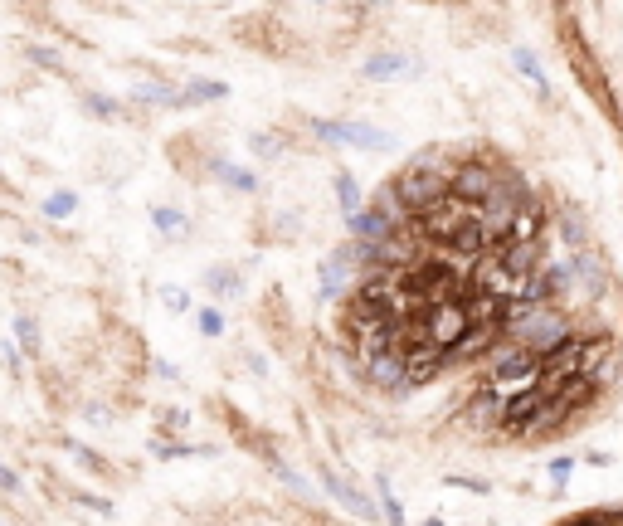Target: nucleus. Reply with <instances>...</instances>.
Listing matches in <instances>:
<instances>
[{"instance_id":"7","label":"nucleus","mask_w":623,"mask_h":526,"mask_svg":"<svg viewBox=\"0 0 623 526\" xmlns=\"http://www.w3.org/2000/svg\"><path fill=\"white\" fill-rule=\"evenodd\" d=\"M512 64H516V74H521V78H531V83H536L541 93H550L546 69H541V59H536V54H531L526 44H516V49H512Z\"/></svg>"},{"instance_id":"15","label":"nucleus","mask_w":623,"mask_h":526,"mask_svg":"<svg viewBox=\"0 0 623 526\" xmlns=\"http://www.w3.org/2000/svg\"><path fill=\"white\" fill-rule=\"evenodd\" d=\"M195 322H200V332H205V337H220V332H224V317L215 312V307H200V312H195Z\"/></svg>"},{"instance_id":"16","label":"nucleus","mask_w":623,"mask_h":526,"mask_svg":"<svg viewBox=\"0 0 623 526\" xmlns=\"http://www.w3.org/2000/svg\"><path fill=\"white\" fill-rule=\"evenodd\" d=\"M210 288H215V293H234V288H239V273H234V268H215V273H210Z\"/></svg>"},{"instance_id":"6","label":"nucleus","mask_w":623,"mask_h":526,"mask_svg":"<svg viewBox=\"0 0 623 526\" xmlns=\"http://www.w3.org/2000/svg\"><path fill=\"white\" fill-rule=\"evenodd\" d=\"M331 190H336V205H341V215L351 220L356 210H366V195H361V181L351 176V171H336L331 176Z\"/></svg>"},{"instance_id":"12","label":"nucleus","mask_w":623,"mask_h":526,"mask_svg":"<svg viewBox=\"0 0 623 526\" xmlns=\"http://www.w3.org/2000/svg\"><path fill=\"white\" fill-rule=\"evenodd\" d=\"M220 171H224V181H229L234 190H244V195H254V190H258L254 171H244V166H220Z\"/></svg>"},{"instance_id":"11","label":"nucleus","mask_w":623,"mask_h":526,"mask_svg":"<svg viewBox=\"0 0 623 526\" xmlns=\"http://www.w3.org/2000/svg\"><path fill=\"white\" fill-rule=\"evenodd\" d=\"M74 205H78L74 190H59V195L44 200V215H49V220H64V215H74Z\"/></svg>"},{"instance_id":"14","label":"nucleus","mask_w":623,"mask_h":526,"mask_svg":"<svg viewBox=\"0 0 623 526\" xmlns=\"http://www.w3.org/2000/svg\"><path fill=\"white\" fill-rule=\"evenodd\" d=\"M550 483H555V488H565V483H570V473H575V458H565V453H560V458H550Z\"/></svg>"},{"instance_id":"2","label":"nucleus","mask_w":623,"mask_h":526,"mask_svg":"<svg viewBox=\"0 0 623 526\" xmlns=\"http://www.w3.org/2000/svg\"><path fill=\"white\" fill-rule=\"evenodd\" d=\"M361 371L375 390H390V395H404L409 390V376H404V356L400 351H375V356H361Z\"/></svg>"},{"instance_id":"3","label":"nucleus","mask_w":623,"mask_h":526,"mask_svg":"<svg viewBox=\"0 0 623 526\" xmlns=\"http://www.w3.org/2000/svg\"><path fill=\"white\" fill-rule=\"evenodd\" d=\"M322 488H327L331 497H336V502L346 507V512H356L361 522H375V502H370V497H366L361 488H356V483H346L341 473H331V468H322Z\"/></svg>"},{"instance_id":"21","label":"nucleus","mask_w":623,"mask_h":526,"mask_svg":"<svg viewBox=\"0 0 623 526\" xmlns=\"http://www.w3.org/2000/svg\"><path fill=\"white\" fill-rule=\"evenodd\" d=\"M419 526H448V522H443V517H424V522H419Z\"/></svg>"},{"instance_id":"9","label":"nucleus","mask_w":623,"mask_h":526,"mask_svg":"<svg viewBox=\"0 0 623 526\" xmlns=\"http://www.w3.org/2000/svg\"><path fill=\"white\" fill-rule=\"evenodd\" d=\"M151 220H156L161 234H171V239H185V234H190L185 215H181V210H171V205H156V210H151Z\"/></svg>"},{"instance_id":"19","label":"nucleus","mask_w":623,"mask_h":526,"mask_svg":"<svg viewBox=\"0 0 623 526\" xmlns=\"http://www.w3.org/2000/svg\"><path fill=\"white\" fill-rule=\"evenodd\" d=\"M254 151H258V156H278V142H273V137H263V132H258V137H254Z\"/></svg>"},{"instance_id":"4","label":"nucleus","mask_w":623,"mask_h":526,"mask_svg":"<svg viewBox=\"0 0 623 526\" xmlns=\"http://www.w3.org/2000/svg\"><path fill=\"white\" fill-rule=\"evenodd\" d=\"M341 142L356 151H385L395 137L385 132V127H375V122H361V117H341Z\"/></svg>"},{"instance_id":"8","label":"nucleus","mask_w":623,"mask_h":526,"mask_svg":"<svg viewBox=\"0 0 623 526\" xmlns=\"http://www.w3.org/2000/svg\"><path fill=\"white\" fill-rule=\"evenodd\" d=\"M380 517H385V526H409V517H404V502L390 492V478H380V507H375Z\"/></svg>"},{"instance_id":"5","label":"nucleus","mask_w":623,"mask_h":526,"mask_svg":"<svg viewBox=\"0 0 623 526\" xmlns=\"http://www.w3.org/2000/svg\"><path fill=\"white\" fill-rule=\"evenodd\" d=\"M409 74H414L409 54H370L361 64V78H370V83H395V78H409Z\"/></svg>"},{"instance_id":"13","label":"nucleus","mask_w":623,"mask_h":526,"mask_svg":"<svg viewBox=\"0 0 623 526\" xmlns=\"http://www.w3.org/2000/svg\"><path fill=\"white\" fill-rule=\"evenodd\" d=\"M443 483H448V488H463V492H477V497H487V492H492L487 478H468V473H448Z\"/></svg>"},{"instance_id":"18","label":"nucleus","mask_w":623,"mask_h":526,"mask_svg":"<svg viewBox=\"0 0 623 526\" xmlns=\"http://www.w3.org/2000/svg\"><path fill=\"white\" fill-rule=\"evenodd\" d=\"M15 337H20V341H25V346H35V317H20V322H15Z\"/></svg>"},{"instance_id":"20","label":"nucleus","mask_w":623,"mask_h":526,"mask_svg":"<svg viewBox=\"0 0 623 526\" xmlns=\"http://www.w3.org/2000/svg\"><path fill=\"white\" fill-rule=\"evenodd\" d=\"M0 488H20V478H15L10 468H0Z\"/></svg>"},{"instance_id":"10","label":"nucleus","mask_w":623,"mask_h":526,"mask_svg":"<svg viewBox=\"0 0 623 526\" xmlns=\"http://www.w3.org/2000/svg\"><path fill=\"white\" fill-rule=\"evenodd\" d=\"M224 93H229V88H224L220 78H195L181 98H185V103H215V98H224Z\"/></svg>"},{"instance_id":"17","label":"nucleus","mask_w":623,"mask_h":526,"mask_svg":"<svg viewBox=\"0 0 623 526\" xmlns=\"http://www.w3.org/2000/svg\"><path fill=\"white\" fill-rule=\"evenodd\" d=\"M161 298H166V307H171V312H190V293H185V288H166Z\"/></svg>"},{"instance_id":"1","label":"nucleus","mask_w":623,"mask_h":526,"mask_svg":"<svg viewBox=\"0 0 623 526\" xmlns=\"http://www.w3.org/2000/svg\"><path fill=\"white\" fill-rule=\"evenodd\" d=\"M497 332H502V341H512L521 351H531L536 361H546V356H555L580 327H575V312L560 307V302H512V307L497 317Z\"/></svg>"}]
</instances>
